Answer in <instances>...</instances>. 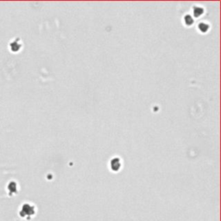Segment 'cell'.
<instances>
[{"instance_id": "3957f363", "label": "cell", "mask_w": 221, "mask_h": 221, "mask_svg": "<svg viewBox=\"0 0 221 221\" xmlns=\"http://www.w3.org/2000/svg\"><path fill=\"white\" fill-rule=\"evenodd\" d=\"M203 12H204V11H203V9L201 7H195V11H194L195 17H199V16L202 15Z\"/></svg>"}, {"instance_id": "7a4b0ae2", "label": "cell", "mask_w": 221, "mask_h": 221, "mask_svg": "<svg viewBox=\"0 0 221 221\" xmlns=\"http://www.w3.org/2000/svg\"><path fill=\"white\" fill-rule=\"evenodd\" d=\"M185 23L187 25H191L194 23V19L190 15H187L185 17Z\"/></svg>"}, {"instance_id": "6da1fadb", "label": "cell", "mask_w": 221, "mask_h": 221, "mask_svg": "<svg viewBox=\"0 0 221 221\" xmlns=\"http://www.w3.org/2000/svg\"><path fill=\"white\" fill-rule=\"evenodd\" d=\"M199 30H200V31H202V32H206V31L208 30V25L204 23H199Z\"/></svg>"}]
</instances>
